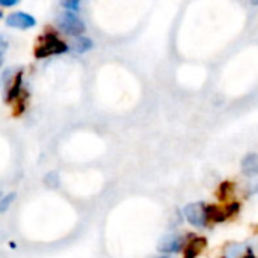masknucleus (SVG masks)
Here are the masks:
<instances>
[{"instance_id": "nucleus-16", "label": "nucleus", "mask_w": 258, "mask_h": 258, "mask_svg": "<svg viewBox=\"0 0 258 258\" xmlns=\"http://www.w3.org/2000/svg\"><path fill=\"white\" fill-rule=\"evenodd\" d=\"M156 258H169V255H163V257H156Z\"/></svg>"}, {"instance_id": "nucleus-8", "label": "nucleus", "mask_w": 258, "mask_h": 258, "mask_svg": "<svg viewBox=\"0 0 258 258\" xmlns=\"http://www.w3.org/2000/svg\"><path fill=\"white\" fill-rule=\"evenodd\" d=\"M242 171H243V174L248 175V177L258 175V153L248 154V156L242 160Z\"/></svg>"}, {"instance_id": "nucleus-3", "label": "nucleus", "mask_w": 258, "mask_h": 258, "mask_svg": "<svg viewBox=\"0 0 258 258\" xmlns=\"http://www.w3.org/2000/svg\"><path fill=\"white\" fill-rule=\"evenodd\" d=\"M2 80L5 83V101L12 103V101L18 100L23 94V71L18 70L12 76L11 70H6L3 73Z\"/></svg>"}, {"instance_id": "nucleus-10", "label": "nucleus", "mask_w": 258, "mask_h": 258, "mask_svg": "<svg viewBox=\"0 0 258 258\" xmlns=\"http://www.w3.org/2000/svg\"><path fill=\"white\" fill-rule=\"evenodd\" d=\"M62 6L67 9V11H79L80 8V0H62Z\"/></svg>"}, {"instance_id": "nucleus-6", "label": "nucleus", "mask_w": 258, "mask_h": 258, "mask_svg": "<svg viewBox=\"0 0 258 258\" xmlns=\"http://www.w3.org/2000/svg\"><path fill=\"white\" fill-rule=\"evenodd\" d=\"M6 24L9 27L14 29H20V30H27L36 26V18L27 12L18 11V12H11L6 18H5Z\"/></svg>"}, {"instance_id": "nucleus-13", "label": "nucleus", "mask_w": 258, "mask_h": 258, "mask_svg": "<svg viewBox=\"0 0 258 258\" xmlns=\"http://www.w3.org/2000/svg\"><path fill=\"white\" fill-rule=\"evenodd\" d=\"M18 3H20V0H0V5L5 6V8L15 6V5H18Z\"/></svg>"}, {"instance_id": "nucleus-2", "label": "nucleus", "mask_w": 258, "mask_h": 258, "mask_svg": "<svg viewBox=\"0 0 258 258\" xmlns=\"http://www.w3.org/2000/svg\"><path fill=\"white\" fill-rule=\"evenodd\" d=\"M57 26L59 29L68 35V36H82L86 32V26L85 23L77 17L76 12L73 11H65L57 17Z\"/></svg>"}, {"instance_id": "nucleus-4", "label": "nucleus", "mask_w": 258, "mask_h": 258, "mask_svg": "<svg viewBox=\"0 0 258 258\" xmlns=\"http://www.w3.org/2000/svg\"><path fill=\"white\" fill-rule=\"evenodd\" d=\"M184 216L187 222L197 228H206L209 222V215H207V206L203 203H192L184 207Z\"/></svg>"}, {"instance_id": "nucleus-1", "label": "nucleus", "mask_w": 258, "mask_h": 258, "mask_svg": "<svg viewBox=\"0 0 258 258\" xmlns=\"http://www.w3.org/2000/svg\"><path fill=\"white\" fill-rule=\"evenodd\" d=\"M68 50H70L68 45L56 33L48 32L39 38V42L35 47V57L44 59V57H50L56 54H63Z\"/></svg>"}, {"instance_id": "nucleus-7", "label": "nucleus", "mask_w": 258, "mask_h": 258, "mask_svg": "<svg viewBox=\"0 0 258 258\" xmlns=\"http://www.w3.org/2000/svg\"><path fill=\"white\" fill-rule=\"evenodd\" d=\"M207 246V239L204 237H192L186 246H184V254L183 258H197Z\"/></svg>"}, {"instance_id": "nucleus-5", "label": "nucleus", "mask_w": 258, "mask_h": 258, "mask_svg": "<svg viewBox=\"0 0 258 258\" xmlns=\"http://www.w3.org/2000/svg\"><path fill=\"white\" fill-rule=\"evenodd\" d=\"M184 246H186L184 237L180 234H166L157 243V249L165 255L177 254L181 249H184Z\"/></svg>"}, {"instance_id": "nucleus-14", "label": "nucleus", "mask_w": 258, "mask_h": 258, "mask_svg": "<svg viewBox=\"0 0 258 258\" xmlns=\"http://www.w3.org/2000/svg\"><path fill=\"white\" fill-rule=\"evenodd\" d=\"M0 42H2V56H3V54H5V51H6V47H8V45H6L5 38H2V39H0Z\"/></svg>"}, {"instance_id": "nucleus-15", "label": "nucleus", "mask_w": 258, "mask_h": 258, "mask_svg": "<svg viewBox=\"0 0 258 258\" xmlns=\"http://www.w3.org/2000/svg\"><path fill=\"white\" fill-rule=\"evenodd\" d=\"M251 3H252L254 6H258V0H251Z\"/></svg>"}, {"instance_id": "nucleus-11", "label": "nucleus", "mask_w": 258, "mask_h": 258, "mask_svg": "<svg viewBox=\"0 0 258 258\" xmlns=\"http://www.w3.org/2000/svg\"><path fill=\"white\" fill-rule=\"evenodd\" d=\"M14 198H15V194H9V195H6L3 200H0V210H2V213L6 212L8 206L14 201Z\"/></svg>"}, {"instance_id": "nucleus-12", "label": "nucleus", "mask_w": 258, "mask_h": 258, "mask_svg": "<svg viewBox=\"0 0 258 258\" xmlns=\"http://www.w3.org/2000/svg\"><path fill=\"white\" fill-rule=\"evenodd\" d=\"M45 183H47L48 186H51V187H56V186H57V175H56L54 172H53V174H47Z\"/></svg>"}, {"instance_id": "nucleus-17", "label": "nucleus", "mask_w": 258, "mask_h": 258, "mask_svg": "<svg viewBox=\"0 0 258 258\" xmlns=\"http://www.w3.org/2000/svg\"><path fill=\"white\" fill-rule=\"evenodd\" d=\"M242 258H255V257H252V255H248V257H242Z\"/></svg>"}, {"instance_id": "nucleus-9", "label": "nucleus", "mask_w": 258, "mask_h": 258, "mask_svg": "<svg viewBox=\"0 0 258 258\" xmlns=\"http://www.w3.org/2000/svg\"><path fill=\"white\" fill-rule=\"evenodd\" d=\"M92 47H94L92 39L88 38V36H83V35H82V36H77L76 41L73 42V50H74L76 53H86V51H89Z\"/></svg>"}]
</instances>
